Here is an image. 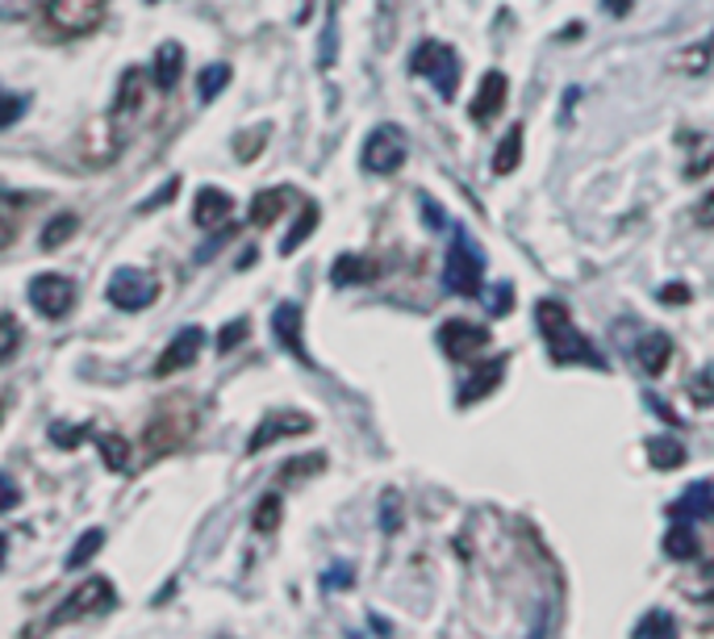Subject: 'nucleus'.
Instances as JSON below:
<instances>
[{
	"instance_id": "49",
	"label": "nucleus",
	"mask_w": 714,
	"mask_h": 639,
	"mask_svg": "<svg viewBox=\"0 0 714 639\" xmlns=\"http://www.w3.org/2000/svg\"><path fill=\"white\" fill-rule=\"evenodd\" d=\"M602 9H610L614 18H623L626 9H631V0H602Z\"/></svg>"
},
{
	"instance_id": "9",
	"label": "nucleus",
	"mask_w": 714,
	"mask_h": 639,
	"mask_svg": "<svg viewBox=\"0 0 714 639\" xmlns=\"http://www.w3.org/2000/svg\"><path fill=\"white\" fill-rule=\"evenodd\" d=\"M489 343H493V334H489V327H481V322L451 318V322L439 327V348H443L451 360H472V355H481Z\"/></svg>"
},
{
	"instance_id": "10",
	"label": "nucleus",
	"mask_w": 714,
	"mask_h": 639,
	"mask_svg": "<svg viewBox=\"0 0 714 639\" xmlns=\"http://www.w3.org/2000/svg\"><path fill=\"white\" fill-rule=\"evenodd\" d=\"M314 431V419L309 414H297V410H280V414H264V422L251 431L247 439V452L255 456V452H264V447H272L276 439H293V435H309Z\"/></svg>"
},
{
	"instance_id": "31",
	"label": "nucleus",
	"mask_w": 714,
	"mask_h": 639,
	"mask_svg": "<svg viewBox=\"0 0 714 639\" xmlns=\"http://www.w3.org/2000/svg\"><path fill=\"white\" fill-rule=\"evenodd\" d=\"M75 214H63V218H54L47 230H42V251H59V243H68L75 235Z\"/></svg>"
},
{
	"instance_id": "5",
	"label": "nucleus",
	"mask_w": 714,
	"mask_h": 639,
	"mask_svg": "<svg viewBox=\"0 0 714 639\" xmlns=\"http://www.w3.org/2000/svg\"><path fill=\"white\" fill-rule=\"evenodd\" d=\"M118 606V594H113V585H109V577H89V581H80L59 602V610L51 615V627H59V622H75V619H101V615H109Z\"/></svg>"
},
{
	"instance_id": "39",
	"label": "nucleus",
	"mask_w": 714,
	"mask_h": 639,
	"mask_svg": "<svg viewBox=\"0 0 714 639\" xmlns=\"http://www.w3.org/2000/svg\"><path fill=\"white\" fill-rule=\"evenodd\" d=\"M30 4L34 0H0V21H18L30 13Z\"/></svg>"
},
{
	"instance_id": "28",
	"label": "nucleus",
	"mask_w": 714,
	"mask_h": 639,
	"mask_svg": "<svg viewBox=\"0 0 714 639\" xmlns=\"http://www.w3.org/2000/svg\"><path fill=\"white\" fill-rule=\"evenodd\" d=\"M226 84H231V68H226V63H210V68H205V72L197 75V96H201V105H210V101H214L217 92L226 89Z\"/></svg>"
},
{
	"instance_id": "33",
	"label": "nucleus",
	"mask_w": 714,
	"mask_h": 639,
	"mask_svg": "<svg viewBox=\"0 0 714 639\" xmlns=\"http://www.w3.org/2000/svg\"><path fill=\"white\" fill-rule=\"evenodd\" d=\"M26 113V96H13V92H0V130H9Z\"/></svg>"
},
{
	"instance_id": "36",
	"label": "nucleus",
	"mask_w": 714,
	"mask_h": 639,
	"mask_svg": "<svg viewBox=\"0 0 714 639\" xmlns=\"http://www.w3.org/2000/svg\"><path fill=\"white\" fill-rule=\"evenodd\" d=\"M84 435H89V426H63V422L51 426V443H59V447H75Z\"/></svg>"
},
{
	"instance_id": "27",
	"label": "nucleus",
	"mask_w": 714,
	"mask_h": 639,
	"mask_svg": "<svg viewBox=\"0 0 714 639\" xmlns=\"http://www.w3.org/2000/svg\"><path fill=\"white\" fill-rule=\"evenodd\" d=\"M635 639H669L677 636V622H673V615H664V610H652V615H643L640 622H635V631H631Z\"/></svg>"
},
{
	"instance_id": "32",
	"label": "nucleus",
	"mask_w": 714,
	"mask_h": 639,
	"mask_svg": "<svg viewBox=\"0 0 714 639\" xmlns=\"http://www.w3.org/2000/svg\"><path fill=\"white\" fill-rule=\"evenodd\" d=\"M18 339H21L18 322H13L9 313H0V364H9V360H13V351H18Z\"/></svg>"
},
{
	"instance_id": "52",
	"label": "nucleus",
	"mask_w": 714,
	"mask_h": 639,
	"mask_svg": "<svg viewBox=\"0 0 714 639\" xmlns=\"http://www.w3.org/2000/svg\"><path fill=\"white\" fill-rule=\"evenodd\" d=\"M0 414H4V398H0Z\"/></svg>"
},
{
	"instance_id": "17",
	"label": "nucleus",
	"mask_w": 714,
	"mask_h": 639,
	"mask_svg": "<svg viewBox=\"0 0 714 639\" xmlns=\"http://www.w3.org/2000/svg\"><path fill=\"white\" fill-rule=\"evenodd\" d=\"M184 75V47L180 42H163L155 51V89L160 92H172Z\"/></svg>"
},
{
	"instance_id": "34",
	"label": "nucleus",
	"mask_w": 714,
	"mask_h": 639,
	"mask_svg": "<svg viewBox=\"0 0 714 639\" xmlns=\"http://www.w3.org/2000/svg\"><path fill=\"white\" fill-rule=\"evenodd\" d=\"M247 334H251V322H247V318H238V322H231V327H222V334H217V348H222V351L238 348Z\"/></svg>"
},
{
	"instance_id": "21",
	"label": "nucleus",
	"mask_w": 714,
	"mask_h": 639,
	"mask_svg": "<svg viewBox=\"0 0 714 639\" xmlns=\"http://www.w3.org/2000/svg\"><path fill=\"white\" fill-rule=\"evenodd\" d=\"M647 464H652V468H661V473H673V468L685 464V447H681L673 435L647 439Z\"/></svg>"
},
{
	"instance_id": "14",
	"label": "nucleus",
	"mask_w": 714,
	"mask_h": 639,
	"mask_svg": "<svg viewBox=\"0 0 714 639\" xmlns=\"http://www.w3.org/2000/svg\"><path fill=\"white\" fill-rule=\"evenodd\" d=\"M234 214V202L231 193H222V188H201L197 202H193V221H197L201 230H222Z\"/></svg>"
},
{
	"instance_id": "18",
	"label": "nucleus",
	"mask_w": 714,
	"mask_h": 639,
	"mask_svg": "<svg viewBox=\"0 0 714 639\" xmlns=\"http://www.w3.org/2000/svg\"><path fill=\"white\" fill-rule=\"evenodd\" d=\"M501 377H506V360H489V364H484L481 372H472L468 384L460 389V405H472V402H481V398H489V393L501 384Z\"/></svg>"
},
{
	"instance_id": "40",
	"label": "nucleus",
	"mask_w": 714,
	"mask_h": 639,
	"mask_svg": "<svg viewBox=\"0 0 714 639\" xmlns=\"http://www.w3.org/2000/svg\"><path fill=\"white\" fill-rule=\"evenodd\" d=\"M322 68H330L335 63V18L326 21V34H322V55H318Z\"/></svg>"
},
{
	"instance_id": "2",
	"label": "nucleus",
	"mask_w": 714,
	"mask_h": 639,
	"mask_svg": "<svg viewBox=\"0 0 714 639\" xmlns=\"http://www.w3.org/2000/svg\"><path fill=\"white\" fill-rule=\"evenodd\" d=\"M481 276H484V256L477 251V243L468 238L465 226H456L451 247H447V256H443L447 292H456V297H481V289H484Z\"/></svg>"
},
{
	"instance_id": "26",
	"label": "nucleus",
	"mask_w": 714,
	"mask_h": 639,
	"mask_svg": "<svg viewBox=\"0 0 714 639\" xmlns=\"http://www.w3.org/2000/svg\"><path fill=\"white\" fill-rule=\"evenodd\" d=\"M96 452H101L109 473H125L130 468V443L122 435H96Z\"/></svg>"
},
{
	"instance_id": "38",
	"label": "nucleus",
	"mask_w": 714,
	"mask_h": 639,
	"mask_svg": "<svg viewBox=\"0 0 714 639\" xmlns=\"http://www.w3.org/2000/svg\"><path fill=\"white\" fill-rule=\"evenodd\" d=\"M418 202H422V214H427V226H430V230H443L447 218H443V209H439V202H435L430 193H422Z\"/></svg>"
},
{
	"instance_id": "4",
	"label": "nucleus",
	"mask_w": 714,
	"mask_h": 639,
	"mask_svg": "<svg viewBox=\"0 0 714 639\" xmlns=\"http://www.w3.org/2000/svg\"><path fill=\"white\" fill-rule=\"evenodd\" d=\"M406 159H410V138H406V130L394 126V122L376 126L373 134L364 138V155H359L364 172H373V176H394V172H401Z\"/></svg>"
},
{
	"instance_id": "22",
	"label": "nucleus",
	"mask_w": 714,
	"mask_h": 639,
	"mask_svg": "<svg viewBox=\"0 0 714 639\" xmlns=\"http://www.w3.org/2000/svg\"><path fill=\"white\" fill-rule=\"evenodd\" d=\"M664 556H669V560H694L697 556L694 523H677V518H673V527L664 535Z\"/></svg>"
},
{
	"instance_id": "53",
	"label": "nucleus",
	"mask_w": 714,
	"mask_h": 639,
	"mask_svg": "<svg viewBox=\"0 0 714 639\" xmlns=\"http://www.w3.org/2000/svg\"><path fill=\"white\" fill-rule=\"evenodd\" d=\"M146 4H160V0H146Z\"/></svg>"
},
{
	"instance_id": "12",
	"label": "nucleus",
	"mask_w": 714,
	"mask_h": 639,
	"mask_svg": "<svg viewBox=\"0 0 714 639\" xmlns=\"http://www.w3.org/2000/svg\"><path fill=\"white\" fill-rule=\"evenodd\" d=\"M201 348H205V330L201 327H184L176 330V339L167 343V351L160 355V364H155V377H172V372H184L188 364H197Z\"/></svg>"
},
{
	"instance_id": "7",
	"label": "nucleus",
	"mask_w": 714,
	"mask_h": 639,
	"mask_svg": "<svg viewBox=\"0 0 714 639\" xmlns=\"http://www.w3.org/2000/svg\"><path fill=\"white\" fill-rule=\"evenodd\" d=\"M26 297H30V306H34L42 318H63V313H72V306H75V280L63 272H42L30 280Z\"/></svg>"
},
{
	"instance_id": "23",
	"label": "nucleus",
	"mask_w": 714,
	"mask_h": 639,
	"mask_svg": "<svg viewBox=\"0 0 714 639\" xmlns=\"http://www.w3.org/2000/svg\"><path fill=\"white\" fill-rule=\"evenodd\" d=\"M714 59V34H706L702 42H694V47H685L677 59H673V68L685 75H706V68H711Z\"/></svg>"
},
{
	"instance_id": "47",
	"label": "nucleus",
	"mask_w": 714,
	"mask_h": 639,
	"mask_svg": "<svg viewBox=\"0 0 714 639\" xmlns=\"http://www.w3.org/2000/svg\"><path fill=\"white\" fill-rule=\"evenodd\" d=\"M176 188H180V184H176V181H167V188H160V193H155V197H151V202H146V205H143V214H146V209H151V205H160V202H172V197H176Z\"/></svg>"
},
{
	"instance_id": "29",
	"label": "nucleus",
	"mask_w": 714,
	"mask_h": 639,
	"mask_svg": "<svg viewBox=\"0 0 714 639\" xmlns=\"http://www.w3.org/2000/svg\"><path fill=\"white\" fill-rule=\"evenodd\" d=\"M105 548V530L101 527H92V530H84L80 539H75V548H72V556H68V568H84L96 556V552Z\"/></svg>"
},
{
	"instance_id": "44",
	"label": "nucleus",
	"mask_w": 714,
	"mask_h": 639,
	"mask_svg": "<svg viewBox=\"0 0 714 639\" xmlns=\"http://www.w3.org/2000/svg\"><path fill=\"white\" fill-rule=\"evenodd\" d=\"M697 226H714V193L706 197V202H697Z\"/></svg>"
},
{
	"instance_id": "8",
	"label": "nucleus",
	"mask_w": 714,
	"mask_h": 639,
	"mask_svg": "<svg viewBox=\"0 0 714 639\" xmlns=\"http://www.w3.org/2000/svg\"><path fill=\"white\" fill-rule=\"evenodd\" d=\"M155 297H160V285H155L151 272H143V268H118L113 280H109V301L125 313L146 310Z\"/></svg>"
},
{
	"instance_id": "19",
	"label": "nucleus",
	"mask_w": 714,
	"mask_h": 639,
	"mask_svg": "<svg viewBox=\"0 0 714 639\" xmlns=\"http://www.w3.org/2000/svg\"><path fill=\"white\" fill-rule=\"evenodd\" d=\"M330 280L347 289V285H373L376 280V264L364 256H339L335 259V268H330Z\"/></svg>"
},
{
	"instance_id": "20",
	"label": "nucleus",
	"mask_w": 714,
	"mask_h": 639,
	"mask_svg": "<svg viewBox=\"0 0 714 639\" xmlns=\"http://www.w3.org/2000/svg\"><path fill=\"white\" fill-rule=\"evenodd\" d=\"M288 202H293L288 188H268V193H259V197L251 202V226H272V221L285 214Z\"/></svg>"
},
{
	"instance_id": "1",
	"label": "nucleus",
	"mask_w": 714,
	"mask_h": 639,
	"mask_svg": "<svg viewBox=\"0 0 714 639\" xmlns=\"http://www.w3.org/2000/svg\"><path fill=\"white\" fill-rule=\"evenodd\" d=\"M536 322L548 339V355L555 364H585V368H606V355L593 348L590 334H581L564 301L555 297H539L536 301Z\"/></svg>"
},
{
	"instance_id": "48",
	"label": "nucleus",
	"mask_w": 714,
	"mask_h": 639,
	"mask_svg": "<svg viewBox=\"0 0 714 639\" xmlns=\"http://www.w3.org/2000/svg\"><path fill=\"white\" fill-rule=\"evenodd\" d=\"M661 297H664V301H690V289H685V285H669Z\"/></svg>"
},
{
	"instance_id": "45",
	"label": "nucleus",
	"mask_w": 714,
	"mask_h": 639,
	"mask_svg": "<svg viewBox=\"0 0 714 639\" xmlns=\"http://www.w3.org/2000/svg\"><path fill=\"white\" fill-rule=\"evenodd\" d=\"M397 494H385V530H397Z\"/></svg>"
},
{
	"instance_id": "11",
	"label": "nucleus",
	"mask_w": 714,
	"mask_h": 639,
	"mask_svg": "<svg viewBox=\"0 0 714 639\" xmlns=\"http://www.w3.org/2000/svg\"><path fill=\"white\" fill-rule=\"evenodd\" d=\"M272 334H276V343H280L293 360L309 364V351H305V318H302V306H297V301H280V306H276V313H272Z\"/></svg>"
},
{
	"instance_id": "24",
	"label": "nucleus",
	"mask_w": 714,
	"mask_h": 639,
	"mask_svg": "<svg viewBox=\"0 0 714 639\" xmlns=\"http://www.w3.org/2000/svg\"><path fill=\"white\" fill-rule=\"evenodd\" d=\"M518 164H522V126L506 130V138H501L498 151H493V172H498V176L518 172Z\"/></svg>"
},
{
	"instance_id": "37",
	"label": "nucleus",
	"mask_w": 714,
	"mask_h": 639,
	"mask_svg": "<svg viewBox=\"0 0 714 639\" xmlns=\"http://www.w3.org/2000/svg\"><path fill=\"white\" fill-rule=\"evenodd\" d=\"M21 506V489L13 485V476L0 473V511H18Z\"/></svg>"
},
{
	"instance_id": "16",
	"label": "nucleus",
	"mask_w": 714,
	"mask_h": 639,
	"mask_svg": "<svg viewBox=\"0 0 714 639\" xmlns=\"http://www.w3.org/2000/svg\"><path fill=\"white\" fill-rule=\"evenodd\" d=\"M640 364L647 377H661L664 368H669V360H673V339L664 334V330H652V334H643L640 339Z\"/></svg>"
},
{
	"instance_id": "35",
	"label": "nucleus",
	"mask_w": 714,
	"mask_h": 639,
	"mask_svg": "<svg viewBox=\"0 0 714 639\" xmlns=\"http://www.w3.org/2000/svg\"><path fill=\"white\" fill-rule=\"evenodd\" d=\"M690 398H694L697 405L714 402V372H711V368H706V372H697V381L690 384Z\"/></svg>"
},
{
	"instance_id": "13",
	"label": "nucleus",
	"mask_w": 714,
	"mask_h": 639,
	"mask_svg": "<svg viewBox=\"0 0 714 639\" xmlns=\"http://www.w3.org/2000/svg\"><path fill=\"white\" fill-rule=\"evenodd\" d=\"M506 96H510V80H506V72H484L481 89H477V96H472V122H493L501 110H506Z\"/></svg>"
},
{
	"instance_id": "15",
	"label": "nucleus",
	"mask_w": 714,
	"mask_h": 639,
	"mask_svg": "<svg viewBox=\"0 0 714 639\" xmlns=\"http://www.w3.org/2000/svg\"><path fill=\"white\" fill-rule=\"evenodd\" d=\"M706 514H714V481H694V485L669 506V518H677V523H697V518H706Z\"/></svg>"
},
{
	"instance_id": "3",
	"label": "nucleus",
	"mask_w": 714,
	"mask_h": 639,
	"mask_svg": "<svg viewBox=\"0 0 714 639\" xmlns=\"http://www.w3.org/2000/svg\"><path fill=\"white\" fill-rule=\"evenodd\" d=\"M410 72L427 75L443 101H451L456 89H460V55H456L447 42H435V38L418 42V51L410 55Z\"/></svg>"
},
{
	"instance_id": "41",
	"label": "nucleus",
	"mask_w": 714,
	"mask_h": 639,
	"mask_svg": "<svg viewBox=\"0 0 714 639\" xmlns=\"http://www.w3.org/2000/svg\"><path fill=\"white\" fill-rule=\"evenodd\" d=\"M326 460L322 456H305V460H293V464H285V476H302V473H318Z\"/></svg>"
},
{
	"instance_id": "43",
	"label": "nucleus",
	"mask_w": 714,
	"mask_h": 639,
	"mask_svg": "<svg viewBox=\"0 0 714 639\" xmlns=\"http://www.w3.org/2000/svg\"><path fill=\"white\" fill-rule=\"evenodd\" d=\"M343 585H351V568H330L326 573V589H343Z\"/></svg>"
},
{
	"instance_id": "51",
	"label": "nucleus",
	"mask_w": 714,
	"mask_h": 639,
	"mask_svg": "<svg viewBox=\"0 0 714 639\" xmlns=\"http://www.w3.org/2000/svg\"><path fill=\"white\" fill-rule=\"evenodd\" d=\"M4 552H9V539H4V535H0V565H4Z\"/></svg>"
},
{
	"instance_id": "46",
	"label": "nucleus",
	"mask_w": 714,
	"mask_h": 639,
	"mask_svg": "<svg viewBox=\"0 0 714 639\" xmlns=\"http://www.w3.org/2000/svg\"><path fill=\"white\" fill-rule=\"evenodd\" d=\"M647 405H652V410H656V414H661L664 422H681V414H673V410H669V405H664L661 398H656V393H647Z\"/></svg>"
},
{
	"instance_id": "25",
	"label": "nucleus",
	"mask_w": 714,
	"mask_h": 639,
	"mask_svg": "<svg viewBox=\"0 0 714 639\" xmlns=\"http://www.w3.org/2000/svg\"><path fill=\"white\" fill-rule=\"evenodd\" d=\"M318 205H305L302 209V218L293 221V230H288L285 235V243H280V256H293V251H297V247H302L305 238L314 235V230H318Z\"/></svg>"
},
{
	"instance_id": "30",
	"label": "nucleus",
	"mask_w": 714,
	"mask_h": 639,
	"mask_svg": "<svg viewBox=\"0 0 714 639\" xmlns=\"http://www.w3.org/2000/svg\"><path fill=\"white\" fill-rule=\"evenodd\" d=\"M280 511H285V506H280V497L268 494L264 502H259V506H255V518H251V527L259 530V535H272V530L280 527Z\"/></svg>"
},
{
	"instance_id": "6",
	"label": "nucleus",
	"mask_w": 714,
	"mask_h": 639,
	"mask_svg": "<svg viewBox=\"0 0 714 639\" xmlns=\"http://www.w3.org/2000/svg\"><path fill=\"white\" fill-rule=\"evenodd\" d=\"M105 4L109 0H47L42 13L51 21V30H59V34H68V38H84L101 25Z\"/></svg>"
},
{
	"instance_id": "42",
	"label": "nucleus",
	"mask_w": 714,
	"mask_h": 639,
	"mask_svg": "<svg viewBox=\"0 0 714 639\" xmlns=\"http://www.w3.org/2000/svg\"><path fill=\"white\" fill-rule=\"evenodd\" d=\"M510 301H514V289L510 285H498V292H493V318H506Z\"/></svg>"
},
{
	"instance_id": "50",
	"label": "nucleus",
	"mask_w": 714,
	"mask_h": 639,
	"mask_svg": "<svg viewBox=\"0 0 714 639\" xmlns=\"http://www.w3.org/2000/svg\"><path fill=\"white\" fill-rule=\"evenodd\" d=\"M9 238H13V221H9V218H4V214H0V247H4Z\"/></svg>"
}]
</instances>
